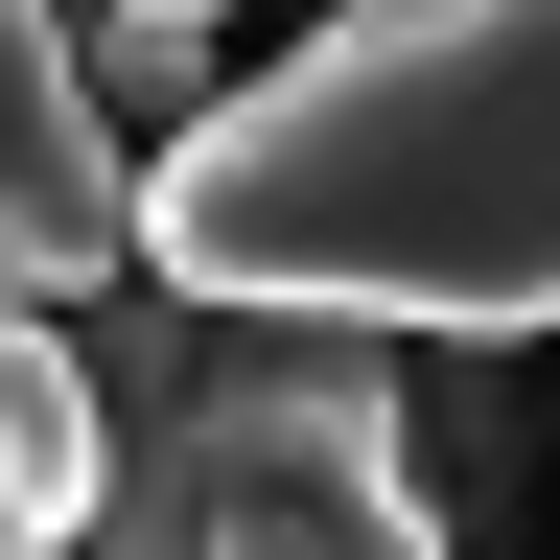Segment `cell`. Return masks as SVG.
I'll list each match as a JSON object with an SVG mask.
<instances>
[{"label":"cell","mask_w":560,"mask_h":560,"mask_svg":"<svg viewBox=\"0 0 560 560\" xmlns=\"http://www.w3.org/2000/svg\"><path fill=\"white\" fill-rule=\"evenodd\" d=\"M140 280V164H117V117H94V70H70V24H24L0 0V304L70 327V304H117Z\"/></svg>","instance_id":"3957f363"},{"label":"cell","mask_w":560,"mask_h":560,"mask_svg":"<svg viewBox=\"0 0 560 560\" xmlns=\"http://www.w3.org/2000/svg\"><path fill=\"white\" fill-rule=\"evenodd\" d=\"M140 280L257 327H560V0H397L234 70V117L140 164Z\"/></svg>","instance_id":"6da1fadb"},{"label":"cell","mask_w":560,"mask_h":560,"mask_svg":"<svg viewBox=\"0 0 560 560\" xmlns=\"http://www.w3.org/2000/svg\"><path fill=\"white\" fill-rule=\"evenodd\" d=\"M70 70H94V117H164V140H210V117H234V70H210V24H187V0L70 24ZM164 140H140V164H164Z\"/></svg>","instance_id":"8992f818"},{"label":"cell","mask_w":560,"mask_h":560,"mask_svg":"<svg viewBox=\"0 0 560 560\" xmlns=\"http://www.w3.org/2000/svg\"><path fill=\"white\" fill-rule=\"evenodd\" d=\"M94 514H117L94 327H24V304H0V560H94Z\"/></svg>","instance_id":"277c9868"},{"label":"cell","mask_w":560,"mask_h":560,"mask_svg":"<svg viewBox=\"0 0 560 560\" xmlns=\"http://www.w3.org/2000/svg\"><path fill=\"white\" fill-rule=\"evenodd\" d=\"M94 397H117V514H94V560H210L234 490L304 467V444H397L420 467V374H397L374 327H257V304H164V280H117Z\"/></svg>","instance_id":"7a4b0ae2"},{"label":"cell","mask_w":560,"mask_h":560,"mask_svg":"<svg viewBox=\"0 0 560 560\" xmlns=\"http://www.w3.org/2000/svg\"><path fill=\"white\" fill-rule=\"evenodd\" d=\"M210 560H444V490H420L397 444H304V467L234 490V537H210Z\"/></svg>","instance_id":"5b68a950"}]
</instances>
